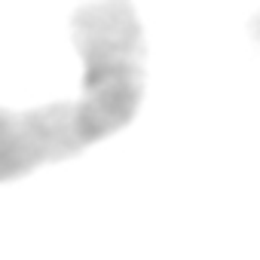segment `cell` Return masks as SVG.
Returning <instances> with one entry per match:
<instances>
[{
  "instance_id": "cell-1",
  "label": "cell",
  "mask_w": 260,
  "mask_h": 260,
  "mask_svg": "<svg viewBox=\"0 0 260 260\" xmlns=\"http://www.w3.org/2000/svg\"><path fill=\"white\" fill-rule=\"evenodd\" d=\"M83 58V86L74 101L83 150L135 119L147 83V43L128 0H92L71 19Z\"/></svg>"
},
{
  "instance_id": "cell-2",
  "label": "cell",
  "mask_w": 260,
  "mask_h": 260,
  "mask_svg": "<svg viewBox=\"0 0 260 260\" xmlns=\"http://www.w3.org/2000/svg\"><path fill=\"white\" fill-rule=\"evenodd\" d=\"M80 150L74 101L31 110L0 107V184L19 181L49 162H64Z\"/></svg>"
},
{
  "instance_id": "cell-3",
  "label": "cell",
  "mask_w": 260,
  "mask_h": 260,
  "mask_svg": "<svg viewBox=\"0 0 260 260\" xmlns=\"http://www.w3.org/2000/svg\"><path fill=\"white\" fill-rule=\"evenodd\" d=\"M251 34L260 40V13H257V16H254V22H251Z\"/></svg>"
}]
</instances>
